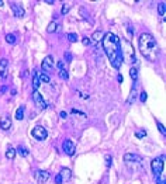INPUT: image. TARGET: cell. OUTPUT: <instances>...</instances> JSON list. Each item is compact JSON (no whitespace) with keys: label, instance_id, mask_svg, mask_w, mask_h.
I'll use <instances>...</instances> for the list:
<instances>
[{"label":"cell","instance_id":"obj_3","mask_svg":"<svg viewBox=\"0 0 166 184\" xmlns=\"http://www.w3.org/2000/svg\"><path fill=\"white\" fill-rule=\"evenodd\" d=\"M120 48H121V56H122V62L125 61L127 63H134L135 62V52H134L132 45L129 44L125 40H120Z\"/></svg>","mask_w":166,"mask_h":184},{"label":"cell","instance_id":"obj_34","mask_svg":"<svg viewBox=\"0 0 166 184\" xmlns=\"http://www.w3.org/2000/svg\"><path fill=\"white\" fill-rule=\"evenodd\" d=\"M63 66H65V63H63V61H59V62H58V69H59V70L65 69V68H63Z\"/></svg>","mask_w":166,"mask_h":184},{"label":"cell","instance_id":"obj_4","mask_svg":"<svg viewBox=\"0 0 166 184\" xmlns=\"http://www.w3.org/2000/svg\"><path fill=\"white\" fill-rule=\"evenodd\" d=\"M151 167H152V173L154 176L159 180V177L163 172V167H165V160H163V156H158L151 162Z\"/></svg>","mask_w":166,"mask_h":184},{"label":"cell","instance_id":"obj_29","mask_svg":"<svg viewBox=\"0 0 166 184\" xmlns=\"http://www.w3.org/2000/svg\"><path fill=\"white\" fill-rule=\"evenodd\" d=\"M135 136H137V138H145V136H147V132H145V131H138V132L135 134Z\"/></svg>","mask_w":166,"mask_h":184},{"label":"cell","instance_id":"obj_23","mask_svg":"<svg viewBox=\"0 0 166 184\" xmlns=\"http://www.w3.org/2000/svg\"><path fill=\"white\" fill-rule=\"evenodd\" d=\"M58 75H59V78L62 79V80H68V79H69V75H68L66 69H62V70H59V72H58Z\"/></svg>","mask_w":166,"mask_h":184},{"label":"cell","instance_id":"obj_12","mask_svg":"<svg viewBox=\"0 0 166 184\" xmlns=\"http://www.w3.org/2000/svg\"><path fill=\"white\" fill-rule=\"evenodd\" d=\"M124 162L125 163H141V158L135 153H125L124 155Z\"/></svg>","mask_w":166,"mask_h":184},{"label":"cell","instance_id":"obj_31","mask_svg":"<svg viewBox=\"0 0 166 184\" xmlns=\"http://www.w3.org/2000/svg\"><path fill=\"white\" fill-rule=\"evenodd\" d=\"M106 166H107V167H110V166H111V156L110 155L106 156Z\"/></svg>","mask_w":166,"mask_h":184},{"label":"cell","instance_id":"obj_32","mask_svg":"<svg viewBox=\"0 0 166 184\" xmlns=\"http://www.w3.org/2000/svg\"><path fill=\"white\" fill-rule=\"evenodd\" d=\"M140 99H141V101H142V103H145V101H147V93H145V92L141 93V97H140Z\"/></svg>","mask_w":166,"mask_h":184},{"label":"cell","instance_id":"obj_21","mask_svg":"<svg viewBox=\"0 0 166 184\" xmlns=\"http://www.w3.org/2000/svg\"><path fill=\"white\" fill-rule=\"evenodd\" d=\"M56 27H58V24H56V21H52L48 24V27H47V33H55L56 31Z\"/></svg>","mask_w":166,"mask_h":184},{"label":"cell","instance_id":"obj_11","mask_svg":"<svg viewBox=\"0 0 166 184\" xmlns=\"http://www.w3.org/2000/svg\"><path fill=\"white\" fill-rule=\"evenodd\" d=\"M0 128L3 131H7V129L11 128V118L9 115H3L0 118Z\"/></svg>","mask_w":166,"mask_h":184},{"label":"cell","instance_id":"obj_13","mask_svg":"<svg viewBox=\"0 0 166 184\" xmlns=\"http://www.w3.org/2000/svg\"><path fill=\"white\" fill-rule=\"evenodd\" d=\"M61 179H62V181H69L70 177H72V170L68 169V167H63L62 170H61V173L58 174Z\"/></svg>","mask_w":166,"mask_h":184},{"label":"cell","instance_id":"obj_22","mask_svg":"<svg viewBox=\"0 0 166 184\" xmlns=\"http://www.w3.org/2000/svg\"><path fill=\"white\" fill-rule=\"evenodd\" d=\"M16 118L17 120H23L24 118V107H20V108H17V111H16Z\"/></svg>","mask_w":166,"mask_h":184},{"label":"cell","instance_id":"obj_8","mask_svg":"<svg viewBox=\"0 0 166 184\" xmlns=\"http://www.w3.org/2000/svg\"><path fill=\"white\" fill-rule=\"evenodd\" d=\"M41 69L47 70V72H52V70H54V58H52L51 55L44 58L42 63H41Z\"/></svg>","mask_w":166,"mask_h":184},{"label":"cell","instance_id":"obj_15","mask_svg":"<svg viewBox=\"0 0 166 184\" xmlns=\"http://www.w3.org/2000/svg\"><path fill=\"white\" fill-rule=\"evenodd\" d=\"M158 14L161 16V17H165V14H166V3L165 2H161V3L158 4Z\"/></svg>","mask_w":166,"mask_h":184},{"label":"cell","instance_id":"obj_30","mask_svg":"<svg viewBox=\"0 0 166 184\" xmlns=\"http://www.w3.org/2000/svg\"><path fill=\"white\" fill-rule=\"evenodd\" d=\"M82 44H83V45H86V47H87V45H90V38L85 37V38H83V40H82Z\"/></svg>","mask_w":166,"mask_h":184},{"label":"cell","instance_id":"obj_1","mask_svg":"<svg viewBox=\"0 0 166 184\" xmlns=\"http://www.w3.org/2000/svg\"><path fill=\"white\" fill-rule=\"evenodd\" d=\"M103 49L107 55L108 61L115 69H120L122 65V56H121V48H120V38L113 33L104 34L101 40Z\"/></svg>","mask_w":166,"mask_h":184},{"label":"cell","instance_id":"obj_33","mask_svg":"<svg viewBox=\"0 0 166 184\" xmlns=\"http://www.w3.org/2000/svg\"><path fill=\"white\" fill-rule=\"evenodd\" d=\"M72 114H73V115L75 114H76V115H82V117H85V115H86L85 113H80V111H78V110H72Z\"/></svg>","mask_w":166,"mask_h":184},{"label":"cell","instance_id":"obj_26","mask_svg":"<svg viewBox=\"0 0 166 184\" xmlns=\"http://www.w3.org/2000/svg\"><path fill=\"white\" fill-rule=\"evenodd\" d=\"M68 40H69V42H76V41H78V34L69 33L68 34Z\"/></svg>","mask_w":166,"mask_h":184},{"label":"cell","instance_id":"obj_14","mask_svg":"<svg viewBox=\"0 0 166 184\" xmlns=\"http://www.w3.org/2000/svg\"><path fill=\"white\" fill-rule=\"evenodd\" d=\"M11 9H13V13H14L16 17H23L24 16V10H23L21 6H17L16 3H11Z\"/></svg>","mask_w":166,"mask_h":184},{"label":"cell","instance_id":"obj_17","mask_svg":"<svg viewBox=\"0 0 166 184\" xmlns=\"http://www.w3.org/2000/svg\"><path fill=\"white\" fill-rule=\"evenodd\" d=\"M16 153H17V152H16L14 148H9L7 151H6V158L10 159V160H13V159L16 158Z\"/></svg>","mask_w":166,"mask_h":184},{"label":"cell","instance_id":"obj_10","mask_svg":"<svg viewBox=\"0 0 166 184\" xmlns=\"http://www.w3.org/2000/svg\"><path fill=\"white\" fill-rule=\"evenodd\" d=\"M7 72H9V62L7 59H0V78L4 79L7 78Z\"/></svg>","mask_w":166,"mask_h":184},{"label":"cell","instance_id":"obj_27","mask_svg":"<svg viewBox=\"0 0 166 184\" xmlns=\"http://www.w3.org/2000/svg\"><path fill=\"white\" fill-rule=\"evenodd\" d=\"M69 9H70V4L69 3H65L62 6V10H61V13H62V14H66L68 11H69Z\"/></svg>","mask_w":166,"mask_h":184},{"label":"cell","instance_id":"obj_6","mask_svg":"<svg viewBox=\"0 0 166 184\" xmlns=\"http://www.w3.org/2000/svg\"><path fill=\"white\" fill-rule=\"evenodd\" d=\"M33 101H34V104H35V107H37L38 110L44 111L45 108H47V103H45V100L42 99V96H41L38 92H33Z\"/></svg>","mask_w":166,"mask_h":184},{"label":"cell","instance_id":"obj_37","mask_svg":"<svg viewBox=\"0 0 166 184\" xmlns=\"http://www.w3.org/2000/svg\"><path fill=\"white\" fill-rule=\"evenodd\" d=\"M59 115H61V117H62V118H65V117H66V113H63V111H62V113H61V114H59Z\"/></svg>","mask_w":166,"mask_h":184},{"label":"cell","instance_id":"obj_19","mask_svg":"<svg viewBox=\"0 0 166 184\" xmlns=\"http://www.w3.org/2000/svg\"><path fill=\"white\" fill-rule=\"evenodd\" d=\"M33 89H34V92H38V89H40V79H38L37 73L34 75V78H33Z\"/></svg>","mask_w":166,"mask_h":184},{"label":"cell","instance_id":"obj_25","mask_svg":"<svg viewBox=\"0 0 166 184\" xmlns=\"http://www.w3.org/2000/svg\"><path fill=\"white\" fill-rule=\"evenodd\" d=\"M6 41H7L9 44L14 45L16 44V37L13 35V34H7V35H6Z\"/></svg>","mask_w":166,"mask_h":184},{"label":"cell","instance_id":"obj_28","mask_svg":"<svg viewBox=\"0 0 166 184\" xmlns=\"http://www.w3.org/2000/svg\"><path fill=\"white\" fill-rule=\"evenodd\" d=\"M158 128H159V131H161V134H162V135H166V128L162 125V124H161V122H158Z\"/></svg>","mask_w":166,"mask_h":184},{"label":"cell","instance_id":"obj_7","mask_svg":"<svg viewBox=\"0 0 166 184\" xmlns=\"http://www.w3.org/2000/svg\"><path fill=\"white\" fill-rule=\"evenodd\" d=\"M62 149H63V152H65L68 156H72V155H75L76 146H75V144L70 139H65V141H63V145H62Z\"/></svg>","mask_w":166,"mask_h":184},{"label":"cell","instance_id":"obj_2","mask_svg":"<svg viewBox=\"0 0 166 184\" xmlns=\"http://www.w3.org/2000/svg\"><path fill=\"white\" fill-rule=\"evenodd\" d=\"M138 45H140V51L141 54L144 55L145 59L151 61V62H155L159 58V45L156 42V40L152 37L151 34L148 33H142L138 38Z\"/></svg>","mask_w":166,"mask_h":184},{"label":"cell","instance_id":"obj_24","mask_svg":"<svg viewBox=\"0 0 166 184\" xmlns=\"http://www.w3.org/2000/svg\"><path fill=\"white\" fill-rule=\"evenodd\" d=\"M16 152H19V155H21L23 158H27V156H28V151H27L24 146H20L19 151H16Z\"/></svg>","mask_w":166,"mask_h":184},{"label":"cell","instance_id":"obj_20","mask_svg":"<svg viewBox=\"0 0 166 184\" xmlns=\"http://www.w3.org/2000/svg\"><path fill=\"white\" fill-rule=\"evenodd\" d=\"M103 37H104V34L101 33V31H96V33H93V35H92V40L94 41V42H97V41L103 40Z\"/></svg>","mask_w":166,"mask_h":184},{"label":"cell","instance_id":"obj_9","mask_svg":"<svg viewBox=\"0 0 166 184\" xmlns=\"http://www.w3.org/2000/svg\"><path fill=\"white\" fill-rule=\"evenodd\" d=\"M34 179L38 181V183H47L49 179V173L45 172V170H37L34 173Z\"/></svg>","mask_w":166,"mask_h":184},{"label":"cell","instance_id":"obj_35","mask_svg":"<svg viewBox=\"0 0 166 184\" xmlns=\"http://www.w3.org/2000/svg\"><path fill=\"white\" fill-rule=\"evenodd\" d=\"M55 183H56V184H62L63 181H62V179H61L59 176H56V177H55Z\"/></svg>","mask_w":166,"mask_h":184},{"label":"cell","instance_id":"obj_18","mask_svg":"<svg viewBox=\"0 0 166 184\" xmlns=\"http://www.w3.org/2000/svg\"><path fill=\"white\" fill-rule=\"evenodd\" d=\"M129 76H131V79H132L134 83L138 80V70H137V68L132 66L131 69H129Z\"/></svg>","mask_w":166,"mask_h":184},{"label":"cell","instance_id":"obj_5","mask_svg":"<svg viewBox=\"0 0 166 184\" xmlns=\"http://www.w3.org/2000/svg\"><path fill=\"white\" fill-rule=\"evenodd\" d=\"M31 135L38 141H44V139H47L48 132H47V129H45L42 125H35L33 128V131H31Z\"/></svg>","mask_w":166,"mask_h":184},{"label":"cell","instance_id":"obj_36","mask_svg":"<svg viewBox=\"0 0 166 184\" xmlns=\"http://www.w3.org/2000/svg\"><path fill=\"white\" fill-rule=\"evenodd\" d=\"M65 55H66V59H68V61H70V59H72V55H70L69 52H66V54H65Z\"/></svg>","mask_w":166,"mask_h":184},{"label":"cell","instance_id":"obj_38","mask_svg":"<svg viewBox=\"0 0 166 184\" xmlns=\"http://www.w3.org/2000/svg\"><path fill=\"white\" fill-rule=\"evenodd\" d=\"M3 4H4V3H3V2H0V6H3Z\"/></svg>","mask_w":166,"mask_h":184},{"label":"cell","instance_id":"obj_16","mask_svg":"<svg viewBox=\"0 0 166 184\" xmlns=\"http://www.w3.org/2000/svg\"><path fill=\"white\" fill-rule=\"evenodd\" d=\"M37 76H38V79H40L41 82H44V83H49V82H51V78H49L45 72H38Z\"/></svg>","mask_w":166,"mask_h":184}]
</instances>
